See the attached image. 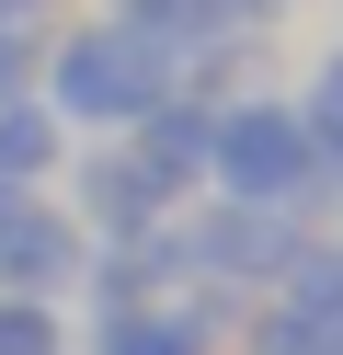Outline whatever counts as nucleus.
Returning <instances> with one entry per match:
<instances>
[{
  "label": "nucleus",
  "instance_id": "f8f14e48",
  "mask_svg": "<svg viewBox=\"0 0 343 355\" xmlns=\"http://www.w3.org/2000/svg\"><path fill=\"white\" fill-rule=\"evenodd\" d=\"M46 12H58V0H0V24H23V35H35Z\"/></svg>",
  "mask_w": 343,
  "mask_h": 355
},
{
  "label": "nucleus",
  "instance_id": "20e7f679",
  "mask_svg": "<svg viewBox=\"0 0 343 355\" xmlns=\"http://www.w3.org/2000/svg\"><path fill=\"white\" fill-rule=\"evenodd\" d=\"M58 207L80 218V241H91V252H114V241L172 230V207H183V195L160 184V172L137 161V138L114 126V138H69V195H58Z\"/></svg>",
  "mask_w": 343,
  "mask_h": 355
},
{
  "label": "nucleus",
  "instance_id": "9d476101",
  "mask_svg": "<svg viewBox=\"0 0 343 355\" xmlns=\"http://www.w3.org/2000/svg\"><path fill=\"white\" fill-rule=\"evenodd\" d=\"M286 103H297V126H309V149H320V195H343V58H320Z\"/></svg>",
  "mask_w": 343,
  "mask_h": 355
},
{
  "label": "nucleus",
  "instance_id": "f03ea898",
  "mask_svg": "<svg viewBox=\"0 0 343 355\" xmlns=\"http://www.w3.org/2000/svg\"><path fill=\"white\" fill-rule=\"evenodd\" d=\"M206 195H229V207H309L320 195V149L286 92L206 103Z\"/></svg>",
  "mask_w": 343,
  "mask_h": 355
},
{
  "label": "nucleus",
  "instance_id": "9b49d317",
  "mask_svg": "<svg viewBox=\"0 0 343 355\" xmlns=\"http://www.w3.org/2000/svg\"><path fill=\"white\" fill-rule=\"evenodd\" d=\"M0 355H69V309L58 298H0Z\"/></svg>",
  "mask_w": 343,
  "mask_h": 355
},
{
  "label": "nucleus",
  "instance_id": "6e6552de",
  "mask_svg": "<svg viewBox=\"0 0 343 355\" xmlns=\"http://www.w3.org/2000/svg\"><path fill=\"white\" fill-rule=\"evenodd\" d=\"M69 172V126L46 115L35 92H0V195H35Z\"/></svg>",
  "mask_w": 343,
  "mask_h": 355
},
{
  "label": "nucleus",
  "instance_id": "423d86ee",
  "mask_svg": "<svg viewBox=\"0 0 343 355\" xmlns=\"http://www.w3.org/2000/svg\"><path fill=\"white\" fill-rule=\"evenodd\" d=\"M114 24H126L137 46H160V69H172L183 92L252 46V12H240V0H114Z\"/></svg>",
  "mask_w": 343,
  "mask_h": 355
},
{
  "label": "nucleus",
  "instance_id": "39448f33",
  "mask_svg": "<svg viewBox=\"0 0 343 355\" xmlns=\"http://www.w3.org/2000/svg\"><path fill=\"white\" fill-rule=\"evenodd\" d=\"M69 286H91V241L58 207V184L0 195V298H69Z\"/></svg>",
  "mask_w": 343,
  "mask_h": 355
},
{
  "label": "nucleus",
  "instance_id": "f257e3e1",
  "mask_svg": "<svg viewBox=\"0 0 343 355\" xmlns=\"http://www.w3.org/2000/svg\"><path fill=\"white\" fill-rule=\"evenodd\" d=\"M160 92H183L172 69H160V46H137L126 24H69V35H35V103L69 126V138H114V126H137Z\"/></svg>",
  "mask_w": 343,
  "mask_h": 355
},
{
  "label": "nucleus",
  "instance_id": "7ed1b4c3",
  "mask_svg": "<svg viewBox=\"0 0 343 355\" xmlns=\"http://www.w3.org/2000/svg\"><path fill=\"white\" fill-rule=\"evenodd\" d=\"M172 252H183V286L274 298V275L309 252V230H297V207H229V195H206V207H172Z\"/></svg>",
  "mask_w": 343,
  "mask_h": 355
},
{
  "label": "nucleus",
  "instance_id": "0eeeda50",
  "mask_svg": "<svg viewBox=\"0 0 343 355\" xmlns=\"http://www.w3.org/2000/svg\"><path fill=\"white\" fill-rule=\"evenodd\" d=\"M126 138H137V161H149L172 195H195V184H206V92H160L149 115L126 126Z\"/></svg>",
  "mask_w": 343,
  "mask_h": 355
},
{
  "label": "nucleus",
  "instance_id": "1a4fd4ad",
  "mask_svg": "<svg viewBox=\"0 0 343 355\" xmlns=\"http://www.w3.org/2000/svg\"><path fill=\"white\" fill-rule=\"evenodd\" d=\"M274 309H286L320 355H343V241H309V252L274 275Z\"/></svg>",
  "mask_w": 343,
  "mask_h": 355
},
{
  "label": "nucleus",
  "instance_id": "ddd939ff",
  "mask_svg": "<svg viewBox=\"0 0 343 355\" xmlns=\"http://www.w3.org/2000/svg\"><path fill=\"white\" fill-rule=\"evenodd\" d=\"M332 241H343V230H332Z\"/></svg>",
  "mask_w": 343,
  "mask_h": 355
}]
</instances>
